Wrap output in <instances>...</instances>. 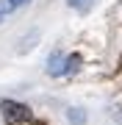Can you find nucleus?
Listing matches in <instances>:
<instances>
[{"label": "nucleus", "instance_id": "nucleus-1", "mask_svg": "<svg viewBox=\"0 0 122 125\" xmlns=\"http://www.w3.org/2000/svg\"><path fill=\"white\" fill-rule=\"evenodd\" d=\"M0 111H3V120L9 125H19L31 120V108L22 106V103H14V100H3L0 103Z\"/></svg>", "mask_w": 122, "mask_h": 125}, {"label": "nucleus", "instance_id": "nucleus-2", "mask_svg": "<svg viewBox=\"0 0 122 125\" xmlns=\"http://www.w3.org/2000/svg\"><path fill=\"white\" fill-rule=\"evenodd\" d=\"M47 72H50V75H64V72H67V58L56 53V56L47 61Z\"/></svg>", "mask_w": 122, "mask_h": 125}, {"label": "nucleus", "instance_id": "nucleus-3", "mask_svg": "<svg viewBox=\"0 0 122 125\" xmlns=\"http://www.w3.org/2000/svg\"><path fill=\"white\" fill-rule=\"evenodd\" d=\"M67 120L72 122V125H83L86 122V111H83V108H69V111H67Z\"/></svg>", "mask_w": 122, "mask_h": 125}, {"label": "nucleus", "instance_id": "nucleus-4", "mask_svg": "<svg viewBox=\"0 0 122 125\" xmlns=\"http://www.w3.org/2000/svg\"><path fill=\"white\" fill-rule=\"evenodd\" d=\"M69 6H72L75 11H89L92 6H94V0H67Z\"/></svg>", "mask_w": 122, "mask_h": 125}, {"label": "nucleus", "instance_id": "nucleus-5", "mask_svg": "<svg viewBox=\"0 0 122 125\" xmlns=\"http://www.w3.org/2000/svg\"><path fill=\"white\" fill-rule=\"evenodd\" d=\"M11 9H14V6H11V0H0V22L9 17V11H11Z\"/></svg>", "mask_w": 122, "mask_h": 125}, {"label": "nucleus", "instance_id": "nucleus-6", "mask_svg": "<svg viewBox=\"0 0 122 125\" xmlns=\"http://www.w3.org/2000/svg\"><path fill=\"white\" fill-rule=\"evenodd\" d=\"M28 3H31V0H11V6H14V9H17V6H28Z\"/></svg>", "mask_w": 122, "mask_h": 125}]
</instances>
